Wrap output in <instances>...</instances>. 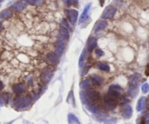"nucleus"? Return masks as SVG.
<instances>
[{"mask_svg":"<svg viewBox=\"0 0 149 124\" xmlns=\"http://www.w3.org/2000/svg\"><path fill=\"white\" fill-rule=\"evenodd\" d=\"M0 105H2V102H1V101H0Z\"/></svg>","mask_w":149,"mask_h":124,"instance_id":"nucleus-35","label":"nucleus"},{"mask_svg":"<svg viewBox=\"0 0 149 124\" xmlns=\"http://www.w3.org/2000/svg\"><path fill=\"white\" fill-rule=\"evenodd\" d=\"M86 51L85 50H84L83 53H81V55H80V59H79V66H80L81 68L84 66V61H85V59H86Z\"/></svg>","mask_w":149,"mask_h":124,"instance_id":"nucleus-22","label":"nucleus"},{"mask_svg":"<svg viewBox=\"0 0 149 124\" xmlns=\"http://www.w3.org/2000/svg\"><path fill=\"white\" fill-rule=\"evenodd\" d=\"M95 53H96V55L98 57L102 56L104 55V53H103V51L101 49H96V50H95Z\"/></svg>","mask_w":149,"mask_h":124,"instance_id":"nucleus-29","label":"nucleus"},{"mask_svg":"<svg viewBox=\"0 0 149 124\" xmlns=\"http://www.w3.org/2000/svg\"><path fill=\"white\" fill-rule=\"evenodd\" d=\"M67 16L69 18V22L72 24H75L77 21L78 16V12L76 10H69L67 11Z\"/></svg>","mask_w":149,"mask_h":124,"instance_id":"nucleus-8","label":"nucleus"},{"mask_svg":"<svg viewBox=\"0 0 149 124\" xmlns=\"http://www.w3.org/2000/svg\"><path fill=\"white\" fill-rule=\"evenodd\" d=\"M3 1H4V0H0V2H3Z\"/></svg>","mask_w":149,"mask_h":124,"instance_id":"nucleus-36","label":"nucleus"},{"mask_svg":"<svg viewBox=\"0 0 149 124\" xmlns=\"http://www.w3.org/2000/svg\"><path fill=\"white\" fill-rule=\"evenodd\" d=\"M123 93V90L121 87L118 85H112L108 89L107 94L111 97H113L115 99L119 100L121 97V94Z\"/></svg>","mask_w":149,"mask_h":124,"instance_id":"nucleus-4","label":"nucleus"},{"mask_svg":"<svg viewBox=\"0 0 149 124\" xmlns=\"http://www.w3.org/2000/svg\"><path fill=\"white\" fill-rule=\"evenodd\" d=\"M105 0H99V2H100L101 6H103V4L105 3Z\"/></svg>","mask_w":149,"mask_h":124,"instance_id":"nucleus-33","label":"nucleus"},{"mask_svg":"<svg viewBox=\"0 0 149 124\" xmlns=\"http://www.w3.org/2000/svg\"><path fill=\"white\" fill-rule=\"evenodd\" d=\"M32 105V99L30 97L26 96L24 97H17L13 100V105L16 109L18 110H24L29 107Z\"/></svg>","mask_w":149,"mask_h":124,"instance_id":"nucleus-2","label":"nucleus"},{"mask_svg":"<svg viewBox=\"0 0 149 124\" xmlns=\"http://www.w3.org/2000/svg\"><path fill=\"white\" fill-rule=\"evenodd\" d=\"M24 1L32 5H40L42 3V0H24Z\"/></svg>","mask_w":149,"mask_h":124,"instance_id":"nucleus-23","label":"nucleus"},{"mask_svg":"<svg viewBox=\"0 0 149 124\" xmlns=\"http://www.w3.org/2000/svg\"><path fill=\"white\" fill-rule=\"evenodd\" d=\"M26 86H24V84H16L13 86V91L16 94H22L26 91Z\"/></svg>","mask_w":149,"mask_h":124,"instance_id":"nucleus-9","label":"nucleus"},{"mask_svg":"<svg viewBox=\"0 0 149 124\" xmlns=\"http://www.w3.org/2000/svg\"><path fill=\"white\" fill-rule=\"evenodd\" d=\"M59 34L61 36V38H64V40H67L69 37V31L66 29L64 26L60 28L59 29Z\"/></svg>","mask_w":149,"mask_h":124,"instance_id":"nucleus-19","label":"nucleus"},{"mask_svg":"<svg viewBox=\"0 0 149 124\" xmlns=\"http://www.w3.org/2000/svg\"><path fill=\"white\" fill-rule=\"evenodd\" d=\"M52 75H53V74H52L51 72L47 70L45 72L42 73V75H41V80L43 82H49L50 80L51 79Z\"/></svg>","mask_w":149,"mask_h":124,"instance_id":"nucleus-14","label":"nucleus"},{"mask_svg":"<svg viewBox=\"0 0 149 124\" xmlns=\"http://www.w3.org/2000/svg\"><path fill=\"white\" fill-rule=\"evenodd\" d=\"M143 123H148L149 124V112L147 113L146 114V115L144 116V118H143Z\"/></svg>","mask_w":149,"mask_h":124,"instance_id":"nucleus-30","label":"nucleus"},{"mask_svg":"<svg viewBox=\"0 0 149 124\" xmlns=\"http://www.w3.org/2000/svg\"><path fill=\"white\" fill-rule=\"evenodd\" d=\"M12 12L11 10L6 9V10H2L0 13V19H8L12 16Z\"/></svg>","mask_w":149,"mask_h":124,"instance_id":"nucleus-15","label":"nucleus"},{"mask_svg":"<svg viewBox=\"0 0 149 124\" xmlns=\"http://www.w3.org/2000/svg\"><path fill=\"white\" fill-rule=\"evenodd\" d=\"M64 47H65L64 42L62 40H58L56 43V52H55V54L57 56H60L62 54Z\"/></svg>","mask_w":149,"mask_h":124,"instance_id":"nucleus-10","label":"nucleus"},{"mask_svg":"<svg viewBox=\"0 0 149 124\" xmlns=\"http://www.w3.org/2000/svg\"><path fill=\"white\" fill-rule=\"evenodd\" d=\"M26 5L24 2H18L13 5V8L16 11H21L26 8Z\"/></svg>","mask_w":149,"mask_h":124,"instance_id":"nucleus-18","label":"nucleus"},{"mask_svg":"<svg viewBox=\"0 0 149 124\" xmlns=\"http://www.w3.org/2000/svg\"><path fill=\"white\" fill-rule=\"evenodd\" d=\"M121 115L123 118L126 119H128L131 117L132 115V109L131 107L129 105H123V107L121 109Z\"/></svg>","mask_w":149,"mask_h":124,"instance_id":"nucleus-7","label":"nucleus"},{"mask_svg":"<svg viewBox=\"0 0 149 124\" xmlns=\"http://www.w3.org/2000/svg\"><path fill=\"white\" fill-rule=\"evenodd\" d=\"M146 98L145 97H141V98L140 99L139 101L138 102V105H137V110L138 112L140 111H142L143 109L144 108L145 105H146Z\"/></svg>","mask_w":149,"mask_h":124,"instance_id":"nucleus-17","label":"nucleus"},{"mask_svg":"<svg viewBox=\"0 0 149 124\" xmlns=\"http://www.w3.org/2000/svg\"><path fill=\"white\" fill-rule=\"evenodd\" d=\"M63 2L67 7L71 6L72 4H78V0H63Z\"/></svg>","mask_w":149,"mask_h":124,"instance_id":"nucleus-26","label":"nucleus"},{"mask_svg":"<svg viewBox=\"0 0 149 124\" xmlns=\"http://www.w3.org/2000/svg\"><path fill=\"white\" fill-rule=\"evenodd\" d=\"M2 22L0 21V31L2 30Z\"/></svg>","mask_w":149,"mask_h":124,"instance_id":"nucleus-34","label":"nucleus"},{"mask_svg":"<svg viewBox=\"0 0 149 124\" xmlns=\"http://www.w3.org/2000/svg\"><path fill=\"white\" fill-rule=\"evenodd\" d=\"M90 8H91V4H88V5H86V6L85 7L84 12H83V13L81 14L80 19H79V24H80V23H84V21L86 20L87 17H88V12H89Z\"/></svg>","mask_w":149,"mask_h":124,"instance_id":"nucleus-12","label":"nucleus"},{"mask_svg":"<svg viewBox=\"0 0 149 124\" xmlns=\"http://www.w3.org/2000/svg\"><path fill=\"white\" fill-rule=\"evenodd\" d=\"M85 94L86 96L87 100H88V102L91 104L98 103L101 99V96H100L99 92L94 90H88Z\"/></svg>","mask_w":149,"mask_h":124,"instance_id":"nucleus-5","label":"nucleus"},{"mask_svg":"<svg viewBox=\"0 0 149 124\" xmlns=\"http://www.w3.org/2000/svg\"><path fill=\"white\" fill-rule=\"evenodd\" d=\"M115 13H116V8L115 7L112 6V5L107 6L102 13V18L103 19H110V18H112L114 16Z\"/></svg>","mask_w":149,"mask_h":124,"instance_id":"nucleus-6","label":"nucleus"},{"mask_svg":"<svg viewBox=\"0 0 149 124\" xmlns=\"http://www.w3.org/2000/svg\"><path fill=\"white\" fill-rule=\"evenodd\" d=\"M107 26V23L106 21H100L96 24V26L94 28V32L96 33L99 31L104 30Z\"/></svg>","mask_w":149,"mask_h":124,"instance_id":"nucleus-16","label":"nucleus"},{"mask_svg":"<svg viewBox=\"0 0 149 124\" xmlns=\"http://www.w3.org/2000/svg\"><path fill=\"white\" fill-rule=\"evenodd\" d=\"M142 91L144 93V94H146V93H148L149 90V85L148 83H147V82H146V83H144L142 86Z\"/></svg>","mask_w":149,"mask_h":124,"instance_id":"nucleus-27","label":"nucleus"},{"mask_svg":"<svg viewBox=\"0 0 149 124\" xmlns=\"http://www.w3.org/2000/svg\"><path fill=\"white\" fill-rule=\"evenodd\" d=\"M67 118L68 123H80V121H79L78 118L75 115L72 114V113H69V114L68 115Z\"/></svg>","mask_w":149,"mask_h":124,"instance_id":"nucleus-20","label":"nucleus"},{"mask_svg":"<svg viewBox=\"0 0 149 124\" xmlns=\"http://www.w3.org/2000/svg\"><path fill=\"white\" fill-rule=\"evenodd\" d=\"M91 81H92V82L93 85L99 86H101L102 84L103 79L101 77H100V76L94 74V75L91 76Z\"/></svg>","mask_w":149,"mask_h":124,"instance_id":"nucleus-13","label":"nucleus"},{"mask_svg":"<svg viewBox=\"0 0 149 124\" xmlns=\"http://www.w3.org/2000/svg\"><path fill=\"white\" fill-rule=\"evenodd\" d=\"M92 85H93V84H92V81L89 80H84L81 82L80 87L83 89H87L92 87Z\"/></svg>","mask_w":149,"mask_h":124,"instance_id":"nucleus-21","label":"nucleus"},{"mask_svg":"<svg viewBox=\"0 0 149 124\" xmlns=\"http://www.w3.org/2000/svg\"><path fill=\"white\" fill-rule=\"evenodd\" d=\"M117 99H115V98H113V97H111L110 95L107 94V95L104 97L103 104H104V107L106 110H113L116 107V106H117Z\"/></svg>","mask_w":149,"mask_h":124,"instance_id":"nucleus-3","label":"nucleus"},{"mask_svg":"<svg viewBox=\"0 0 149 124\" xmlns=\"http://www.w3.org/2000/svg\"><path fill=\"white\" fill-rule=\"evenodd\" d=\"M48 58L53 64L57 63V56L55 53H49L48 55Z\"/></svg>","mask_w":149,"mask_h":124,"instance_id":"nucleus-24","label":"nucleus"},{"mask_svg":"<svg viewBox=\"0 0 149 124\" xmlns=\"http://www.w3.org/2000/svg\"><path fill=\"white\" fill-rule=\"evenodd\" d=\"M97 45V40L94 37H91L87 42V50L89 52L92 51Z\"/></svg>","mask_w":149,"mask_h":124,"instance_id":"nucleus-11","label":"nucleus"},{"mask_svg":"<svg viewBox=\"0 0 149 124\" xmlns=\"http://www.w3.org/2000/svg\"><path fill=\"white\" fill-rule=\"evenodd\" d=\"M4 88V84L2 81L0 80V90H2Z\"/></svg>","mask_w":149,"mask_h":124,"instance_id":"nucleus-32","label":"nucleus"},{"mask_svg":"<svg viewBox=\"0 0 149 124\" xmlns=\"http://www.w3.org/2000/svg\"><path fill=\"white\" fill-rule=\"evenodd\" d=\"M141 78V75L140 74H134L130 76L129 79V88L128 94L130 97L135 98L138 94L139 91L140 80Z\"/></svg>","mask_w":149,"mask_h":124,"instance_id":"nucleus-1","label":"nucleus"},{"mask_svg":"<svg viewBox=\"0 0 149 124\" xmlns=\"http://www.w3.org/2000/svg\"><path fill=\"white\" fill-rule=\"evenodd\" d=\"M98 67H99V69L102 70V71H110V66L107 64H98Z\"/></svg>","mask_w":149,"mask_h":124,"instance_id":"nucleus-25","label":"nucleus"},{"mask_svg":"<svg viewBox=\"0 0 149 124\" xmlns=\"http://www.w3.org/2000/svg\"><path fill=\"white\" fill-rule=\"evenodd\" d=\"M146 74L147 76H149V64L147 65V67H146Z\"/></svg>","mask_w":149,"mask_h":124,"instance_id":"nucleus-31","label":"nucleus"},{"mask_svg":"<svg viewBox=\"0 0 149 124\" xmlns=\"http://www.w3.org/2000/svg\"><path fill=\"white\" fill-rule=\"evenodd\" d=\"M2 99L4 100L5 103L7 104L8 101H9V94L7 93H5V94H2Z\"/></svg>","mask_w":149,"mask_h":124,"instance_id":"nucleus-28","label":"nucleus"}]
</instances>
